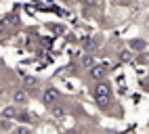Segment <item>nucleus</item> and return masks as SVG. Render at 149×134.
<instances>
[{
	"mask_svg": "<svg viewBox=\"0 0 149 134\" xmlns=\"http://www.w3.org/2000/svg\"><path fill=\"white\" fill-rule=\"evenodd\" d=\"M95 97H97V103L101 105V107H107L109 99H111V86H109L105 80H101L95 86Z\"/></svg>",
	"mask_w": 149,
	"mask_h": 134,
	"instance_id": "1",
	"label": "nucleus"
},
{
	"mask_svg": "<svg viewBox=\"0 0 149 134\" xmlns=\"http://www.w3.org/2000/svg\"><path fill=\"white\" fill-rule=\"evenodd\" d=\"M107 67H109L107 63H95L91 69H88V73H91L93 80H99V82H101V80H105V75H107Z\"/></svg>",
	"mask_w": 149,
	"mask_h": 134,
	"instance_id": "2",
	"label": "nucleus"
},
{
	"mask_svg": "<svg viewBox=\"0 0 149 134\" xmlns=\"http://www.w3.org/2000/svg\"><path fill=\"white\" fill-rule=\"evenodd\" d=\"M57 99H59V90H57V88H53V86H51V88L44 90V97H42L44 105H48V107H51V105H53Z\"/></svg>",
	"mask_w": 149,
	"mask_h": 134,
	"instance_id": "3",
	"label": "nucleus"
},
{
	"mask_svg": "<svg viewBox=\"0 0 149 134\" xmlns=\"http://www.w3.org/2000/svg\"><path fill=\"white\" fill-rule=\"evenodd\" d=\"M13 101H15L17 105H25V103H27V92H25V90H15V92H13Z\"/></svg>",
	"mask_w": 149,
	"mask_h": 134,
	"instance_id": "4",
	"label": "nucleus"
},
{
	"mask_svg": "<svg viewBox=\"0 0 149 134\" xmlns=\"http://www.w3.org/2000/svg\"><path fill=\"white\" fill-rule=\"evenodd\" d=\"M15 115H17V109L13 107V105L2 109V117H4V119H15Z\"/></svg>",
	"mask_w": 149,
	"mask_h": 134,
	"instance_id": "5",
	"label": "nucleus"
},
{
	"mask_svg": "<svg viewBox=\"0 0 149 134\" xmlns=\"http://www.w3.org/2000/svg\"><path fill=\"white\" fill-rule=\"evenodd\" d=\"M23 86L25 88H34V86H38V80L32 78V75H23Z\"/></svg>",
	"mask_w": 149,
	"mask_h": 134,
	"instance_id": "6",
	"label": "nucleus"
},
{
	"mask_svg": "<svg viewBox=\"0 0 149 134\" xmlns=\"http://www.w3.org/2000/svg\"><path fill=\"white\" fill-rule=\"evenodd\" d=\"M51 111H53L55 117H65V109L59 107V105H51Z\"/></svg>",
	"mask_w": 149,
	"mask_h": 134,
	"instance_id": "7",
	"label": "nucleus"
},
{
	"mask_svg": "<svg viewBox=\"0 0 149 134\" xmlns=\"http://www.w3.org/2000/svg\"><path fill=\"white\" fill-rule=\"evenodd\" d=\"M130 46H132L134 50H145V48H147L145 40H130Z\"/></svg>",
	"mask_w": 149,
	"mask_h": 134,
	"instance_id": "8",
	"label": "nucleus"
},
{
	"mask_svg": "<svg viewBox=\"0 0 149 134\" xmlns=\"http://www.w3.org/2000/svg\"><path fill=\"white\" fill-rule=\"evenodd\" d=\"M15 119H19V122H23V124H27V122H32V115H29V113H17L15 115Z\"/></svg>",
	"mask_w": 149,
	"mask_h": 134,
	"instance_id": "9",
	"label": "nucleus"
},
{
	"mask_svg": "<svg viewBox=\"0 0 149 134\" xmlns=\"http://www.w3.org/2000/svg\"><path fill=\"white\" fill-rule=\"evenodd\" d=\"M82 65H84V67H93V65H95V59H93V57L86 52V55L82 57Z\"/></svg>",
	"mask_w": 149,
	"mask_h": 134,
	"instance_id": "10",
	"label": "nucleus"
},
{
	"mask_svg": "<svg viewBox=\"0 0 149 134\" xmlns=\"http://www.w3.org/2000/svg\"><path fill=\"white\" fill-rule=\"evenodd\" d=\"M130 59H132V52H128V50L120 52V61H130Z\"/></svg>",
	"mask_w": 149,
	"mask_h": 134,
	"instance_id": "11",
	"label": "nucleus"
},
{
	"mask_svg": "<svg viewBox=\"0 0 149 134\" xmlns=\"http://www.w3.org/2000/svg\"><path fill=\"white\" fill-rule=\"evenodd\" d=\"M15 134H32V130H29L27 126H19V128L15 130Z\"/></svg>",
	"mask_w": 149,
	"mask_h": 134,
	"instance_id": "12",
	"label": "nucleus"
},
{
	"mask_svg": "<svg viewBox=\"0 0 149 134\" xmlns=\"http://www.w3.org/2000/svg\"><path fill=\"white\" fill-rule=\"evenodd\" d=\"M95 48H97V42H95V40H88V42H86V50H88V52H93Z\"/></svg>",
	"mask_w": 149,
	"mask_h": 134,
	"instance_id": "13",
	"label": "nucleus"
},
{
	"mask_svg": "<svg viewBox=\"0 0 149 134\" xmlns=\"http://www.w3.org/2000/svg\"><path fill=\"white\" fill-rule=\"evenodd\" d=\"M2 92H4V90H2V86H0V97H2Z\"/></svg>",
	"mask_w": 149,
	"mask_h": 134,
	"instance_id": "14",
	"label": "nucleus"
}]
</instances>
